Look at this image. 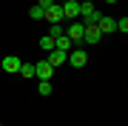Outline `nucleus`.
<instances>
[{
  "label": "nucleus",
  "mask_w": 128,
  "mask_h": 126,
  "mask_svg": "<svg viewBox=\"0 0 128 126\" xmlns=\"http://www.w3.org/2000/svg\"><path fill=\"white\" fill-rule=\"evenodd\" d=\"M102 3H117V0H102Z\"/></svg>",
  "instance_id": "obj_18"
},
{
  "label": "nucleus",
  "mask_w": 128,
  "mask_h": 126,
  "mask_svg": "<svg viewBox=\"0 0 128 126\" xmlns=\"http://www.w3.org/2000/svg\"><path fill=\"white\" fill-rule=\"evenodd\" d=\"M40 49L51 52V49H54V37H48V34H46V37H40Z\"/></svg>",
  "instance_id": "obj_13"
},
{
  "label": "nucleus",
  "mask_w": 128,
  "mask_h": 126,
  "mask_svg": "<svg viewBox=\"0 0 128 126\" xmlns=\"http://www.w3.org/2000/svg\"><path fill=\"white\" fill-rule=\"evenodd\" d=\"M66 57H68V52H60V49H51V52H48V63H51V66L66 63Z\"/></svg>",
  "instance_id": "obj_9"
},
{
  "label": "nucleus",
  "mask_w": 128,
  "mask_h": 126,
  "mask_svg": "<svg viewBox=\"0 0 128 126\" xmlns=\"http://www.w3.org/2000/svg\"><path fill=\"white\" fill-rule=\"evenodd\" d=\"M51 3H54V0H37V6H40V9H43V12H46V9H48V6H51Z\"/></svg>",
  "instance_id": "obj_17"
},
{
  "label": "nucleus",
  "mask_w": 128,
  "mask_h": 126,
  "mask_svg": "<svg viewBox=\"0 0 128 126\" xmlns=\"http://www.w3.org/2000/svg\"><path fill=\"white\" fill-rule=\"evenodd\" d=\"M43 17L48 20V23H60V20H63V6L60 3H51L46 12H43Z\"/></svg>",
  "instance_id": "obj_4"
},
{
  "label": "nucleus",
  "mask_w": 128,
  "mask_h": 126,
  "mask_svg": "<svg viewBox=\"0 0 128 126\" xmlns=\"http://www.w3.org/2000/svg\"><path fill=\"white\" fill-rule=\"evenodd\" d=\"M82 32H86V26H82L80 20H74V23L66 29V37H68L74 46H80V43H82Z\"/></svg>",
  "instance_id": "obj_1"
},
{
  "label": "nucleus",
  "mask_w": 128,
  "mask_h": 126,
  "mask_svg": "<svg viewBox=\"0 0 128 126\" xmlns=\"http://www.w3.org/2000/svg\"><path fill=\"white\" fill-rule=\"evenodd\" d=\"M71 66H77V69H82V66L88 63V55H86V49H80V46H74L71 52H68V57H66Z\"/></svg>",
  "instance_id": "obj_2"
},
{
  "label": "nucleus",
  "mask_w": 128,
  "mask_h": 126,
  "mask_svg": "<svg viewBox=\"0 0 128 126\" xmlns=\"http://www.w3.org/2000/svg\"><path fill=\"white\" fill-rule=\"evenodd\" d=\"M54 49H60V52H71V49H74V43L66 37V34H60V37H54Z\"/></svg>",
  "instance_id": "obj_10"
},
{
  "label": "nucleus",
  "mask_w": 128,
  "mask_h": 126,
  "mask_svg": "<svg viewBox=\"0 0 128 126\" xmlns=\"http://www.w3.org/2000/svg\"><path fill=\"white\" fill-rule=\"evenodd\" d=\"M63 17H71V20L80 17V3L77 0H66L63 3Z\"/></svg>",
  "instance_id": "obj_7"
},
{
  "label": "nucleus",
  "mask_w": 128,
  "mask_h": 126,
  "mask_svg": "<svg viewBox=\"0 0 128 126\" xmlns=\"http://www.w3.org/2000/svg\"><path fill=\"white\" fill-rule=\"evenodd\" d=\"M77 3H88V0H77Z\"/></svg>",
  "instance_id": "obj_19"
},
{
  "label": "nucleus",
  "mask_w": 128,
  "mask_h": 126,
  "mask_svg": "<svg viewBox=\"0 0 128 126\" xmlns=\"http://www.w3.org/2000/svg\"><path fill=\"white\" fill-rule=\"evenodd\" d=\"M51 89H54L51 80H40V83H37V92H40V95H51Z\"/></svg>",
  "instance_id": "obj_12"
},
{
  "label": "nucleus",
  "mask_w": 128,
  "mask_h": 126,
  "mask_svg": "<svg viewBox=\"0 0 128 126\" xmlns=\"http://www.w3.org/2000/svg\"><path fill=\"white\" fill-rule=\"evenodd\" d=\"M32 20H43V9L40 6H32Z\"/></svg>",
  "instance_id": "obj_16"
},
{
  "label": "nucleus",
  "mask_w": 128,
  "mask_h": 126,
  "mask_svg": "<svg viewBox=\"0 0 128 126\" xmlns=\"http://www.w3.org/2000/svg\"><path fill=\"white\" fill-rule=\"evenodd\" d=\"M51 75H54V66H51L48 60L34 63V77H37V80H51Z\"/></svg>",
  "instance_id": "obj_3"
},
{
  "label": "nucleus",
  "mask_w": 128,
  "mask_h": 126,
  "mask_svg": "<svg viewBox=\"0 0 128 126\" xmlns=\"http://www.w3.org/2000/svg\"><path fill=\"white\" fill-rule=\"evenodd\" d=\"M20 63H23V60H20L17 55H6V57H3V63H0V66H3V72H9V75H14V72L20 69Z\"/></svg>",
  "instance_id": "obj_6"
},
{
  "label": "nucleus",
  "mask_w": 128,
  "mask_h": 126,
  "mask_svg": "<svg viewBox=\"0 0 128 126\" xmlns=\"http://www.w3.org/2000/svg\"><path fill=\"white\" fill-rule=\"evenodd\" d=\"M60 34H66V29L60 26V23H51V32H48V37H60Z\"/></svg>",
  "instance_id": "obj_14"
},
{
  "label": "nucleus",
  "mask_w": 128,
  "mask_h": 126,
  "mask_svg": "<svg viewBox=\"0 0 128 126\" xmlns=\"http://www.w3.org/2000/svg\"><path fill=\"white\" fill-rule=\"evenodd\" d=\"M17 75H20V77H28V80H32V77H34V63H20Z\"/></svg>",
  "instance_id": "obj_11"
},
{
  "label": "nucleus",
  "mask_w": 128,
  "mask_h": 126,
  "mask_svg": "<svg viewBox=\"0 0 128 126\" xmlns=\"http://www.w3.org/2000/svg\"><path fill=\"white\" fill-rule=\"evenodd\" d=\"M117 32H122V34L128 32V17H120L117 20Z\"/></svg>",
  "instance_id": "obj_15"
},
{
  "label": "nucleus",
  "mask_w": 128,
  "mask_h": 126,
  "mask_svg": "<svg viewBox=\"0 0 128 126\" xmlns=\"http://www.w3.org/2000/svg\"><path fill=\"white\" fill-rule=\"evenodd\" d=\"M82 43H100V29H97V23L86 26V32H82Z\"/></svg>",
  "instance_id": "obj_8"
},
{
  "label": "nucleus",
  "mask_w": 128,
  "mask_h": 126,
  "mask_svg": "<svg viewBox=\"0 0 128 126\" xmlns=\"http://www.w3.org/2000/svg\"><path fill=\"white\" fill-rule=\"evenodd\" d=\"M97 29H100V34H111V32H117V20H114V17H105V14H100V20H97Z\"/></svg>",
  "instance_id": "obj_5"
}]
</instances>
